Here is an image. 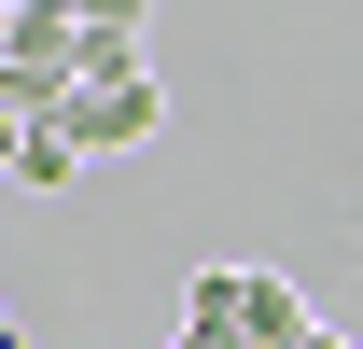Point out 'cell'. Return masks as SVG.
Masks as SVG:
<instances>
[{
  "label": "cell",
  "instance_id": "cell-7",
  "mask_svg": "<svg viewBox=\"0 0 363 349\" xmlns=\"http://www.w3.org/2000/svg\"><path fill=\"white\" fill-rule=\"evenodd\" d=\"M308 349H350V336H335V321H321V336H308Z\"/></svg>",
  "mask_w": 363,
  "mask_h": 349
},
{
  "label": "cell",
  "instance_id": "cell-2",
  "mask_svg": "<svg viewBox=\"0 0 363 349\" xmlns=\"http://www.w3.org/2000/svg\"><path fill=\"white\" fill-rule=\"evenodd\" d=\"M308 336H321L308 294H294L279 265H252V279H238V349H308Z\"/></svg>",
  "mask_w": 363,
  "mask_h": 349
},
{
  "label": "cell",
  "instance_id": "cell-6",
  "mask_svg": "<svg viewBox=\"0 0 363 349\" xmlns=\"http://www.w3.org/2000/svg\"><path fill=\"white\" fill-rule=\"evenodd\" d=\"M0 56H14V0H0Z\"/></svg>",
  "mask_w": 363,
  "mask_h": 349
},
{
  "label": "cell",
  "instance_id": "cell-5",
  "mask_svg": "<svg viewBox=\"0 0 363 349\" xmlns=\"http://www.w3.org/2000/svg\"><path fill=\"white\" fill-rule=\"evenodd\" d=\"M238 279H252V265H196V294H182V336H238Z\"/></svg>",
  "mask_w": 363,
  "mask_h": 349
},
{
  "label": "cell",
  "instance_id": "cell-1",
  "mask_svg": "<svg viewBox=\"0 0 363 349\" xmlns=\"http://www.w3.org/2000/svg\"><path fill=\"white\" fill-rule=\"evenodd\" d=\"M56 126L84 140V168H98V154H140V140L168 126V98H154V84H98V98H70Z\"/></svg>",
  "mask_w": 363,
  "mask_h": 349
},
{
  "label": "cell",
  "instance_id": "cell-3",
  "mask_svg": "<svg viewBox=\"0 0 363 349\" xmlns=\"http://www.w3.org/2000/svg\"><path fill=\"white\" fill-rule=\"evenodd\" d=\"M98 84H154L140 70V14H84V98Z\"/></svg>",
  "mask_w": 363,
  "mask_h": 349
},
{
  "label": "cell",
  "instance_id": "cell-4",
  "mask_svg": "<svg viewBox=\"0 0 363 349\" xmlns=\"http://www.w3.org/2000/svg\"><path fill=\"white\" fill-rule=\"evenodd\" d=\"M14 182H28V196H70V182H84V140H70V126H28Z\"/></svg>",
  "mask_w": 363,
  "mask_h": 349
}]
</instances>
